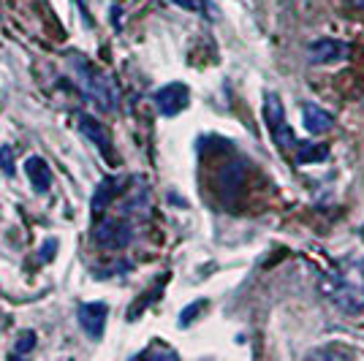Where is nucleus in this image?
I'll return each mask as SVG.
<instances>
[{"label":"nucleus","instance_id":"nucleus-1","mask_svg":"<svg viewBox=\"0 0 364 361\" xmlns=\"http://www.w3.org/2000/svg\"><path fill=\"white\" fill-rule=\"evenodd\" d=\"M71 68H74L77 84L84 93V98L90 103H96V109H101V112H115L120 106V90H117L115 79L103 74L98 65L87 63L82 55H71Z\"/></svg>","mask_w":364,"mask_h":361},{"label":"nucleus","instance_id":"nucleus-2","mask_svg":"<svg viewBox=\"0 0 364 361\" xmlns=\"http://www.w3.org/2000/svg\"><path fill=\"white\" fill-rule=\"evenodd\" d=\"M329 296L345 310H362L364 307V264H356L351 272H340L329 283Z\"/></svg>","mask_w":364,"mask_h":361},{"label":"nucleus","instance_id":"nucleus-3","mask_svg":"<svg viewBox=\"0 0 364 361\" xmlns=\"http://www.w3.org/2000/svg\"><path fill=\"white\" fill-rule=\"evenodd\" d=\"M264 120H267V128L272 141L280 147L283 152L296 150V136L291 131V125L286 122V112H283V103L277 95H267V103H264Z\"/></svg>","mask_w":364,"mask_h":361},{"label":"nucleus","instance_id":"nucleus-4","mask_svg":"<svg viewBox=\"0 0 364 361\" xmlns=\"http://www.w3.org/2000/svg\"><path fill=\"white\" fill-rule=\"evenodd\" d=\"M93 239L106 250H123L131 245L134 228L125 217H103L93 231Z\"/></svg>","mask_w":364,"mask_h":361},{"label":"nucleus","instance_id":"nucleus-5","mask_svg":"<svg viewBox=\"0 0 364 361\" xmlns=\"http://www.w3.org/2000/svg\"><path fill=\"white\" fill-rule=\"evenodd\" d=\"M351 55V44L340 38H318L307 46V57L313 65H329V63H340Z\"/></svg>","mask_w":364,"mask_h":361},{"label":"nucleus","instance_id":"nucleus-6","mask_svg":"<svg viewBox=\"0 0 364 361\" xmlns=\"http://www.w3.org/2000/svg\"><path fill=\"white\" fill-rule=\"evenodd\" d=\"M188 101H191V90L182 82H172L155 93V106L163 117H177L188 106Z\"/></svg>","mask_w":364,"mask_h":361},{"label":"nucleus","instance_id":"nucleus-7","mask_svg":"<svg viewBox=\"0 0 364 361\" xmlns=\"http://www.w3.org/2000/svg\"><path fill=\"white\" fill-rule=\"evenodd\" d=\"M79 131L96 144L98 152L103 155V160L117 163L115 147H112V136H109V131L103 128V122H98L96 117H90V114H79Z\"/></svg>","mask_w":364,"mask_h":361},{"label":"nucleus","instance_id":"nucleus-8","mask_svg":"<svg viewBox=\"0 0 364 361\" xmlns=\"http://www.w3.org/2000/svg\"><path fill=\"white\" fill-rule=\"evenodd\" d=\"M77 318L87 337L101 340L103 337V329H106V318H109V307L103 302H87L79 307Z\"/></svg>","mask_w":364,"mask_h":361},{"label":"nucleus","instance_id":"nucleus-9","mask_svg":"<svg viewBox=\"0 0 364 361\" xmlns=\"http://www.w3.org/2000/svg\"><path fill=\"white\" fill-rule=\"evenodd\" d=\"M302 122H305V128L313 136H324L334 128V114L326 112L324 106H318V103H310L307 101L305 106H302Z\"/></svg>","mask_w":364,"mask_h":361},{"label":"nucleus","instance_id":"nucleus-10","mask_svg":"<svg viewBox=\"0 0 364 361\" xmlns=\"http://www.w3.org/2000/svg\"><path fill=\"white\" fill-rule=\"evenodd\" d=\"M25 174L30 179V185L36 188V193H46L52 188V169L46 166V160L39 158V155H30L25 160Z\"/></svg>","mask_w":364,"mask_h":361},{"label":"nucleus","instance_id":"nucleus-11","mask_svg":"<svg viewBox=\"0 0 364 361\" xmlns=\"http://www.w3.org/2000/svg\"><path fill=\"white\" fill-rule=\"evenodd\" d=\"M120 190H123V179H117V177H103V179L98 182L96 193H93V201H90L93 212H103V209L112 207V201L120 196Z\"/></svg>","mask_w":364,"mask_h":361},{"label":"nucleus","instance_id":"nucleus-12","mask_svg":"<svg viewBox=\"0 0 364 361\" xmlns=\"http://www.w3.org/2000/svg\"><path fill=\"white\" fill-rule=\"evenodd\" d=\"M294 152H296V163H299V166L318 163V160H326V158H329V150H326L324 144H310V141H299Z\"/></svg>","mask_w":364,"mask_h":361},{"label":"nucleus","instance_id":"nucleus-13","mask_svg":"<svg viewBox=\"0 0 364 361\" xmlns=\"http://www.w3.org/2000/svg\"><path fill=\"white\" fill-rule=\"evenodd\" d=\"M33 348H36V331H22L17 342H14V353L17 356H27Z\"/></svg>","mask_w":364,"mask_h":361},{"label":"nucleus","instance_id":"nucleus-14","mask_svg":"<svg viewBox=\"0 0 364 361\" xmlns=\"http://www.w3.org/2000/svg\"><path fill=\"white\" fill-rule=\"evenodd\" d=\"M201 310H207V299H199V302H193L191 307H185V310L180 312V326H191Z\"/></svg>","mask_w":364,"mask_h":361},{"label":"nucleus","instance_id":"nucleus-15","mask_svg":"<svg viewBox=\"0 0 364 361\" xmlns=\"http://www.w3.org/2000/svg\"><path fill=\"white\" fill-rule=\"evenodd\" d=\"M0 166L3 171L8 174V177H14V150L6 144V147H0Z\"/></svg>","mask_w":364,"mask_h":361},{"label":"nucleus","instance_id":"nucleus-16","mask_svg":"<svg viewBox=\"0 0 364 361\" xmlns=\"http://www.w3.org/2000/svg\"><path fill=\"white\" fill-rule=\"evenodd\" d=\"M172 3L188 8V11H196V14H204L207 11V0H172Z\"/></svg>","mask_w":364,"mask_h":361},{"label":"nucleus","instance_id":"nucleus-17","mask_svg":"<svg viewBox=\"0 0 364 361\" xmlns=\"http://www.w3.org/2000/svg\"><path fill=\"white\" fill-rule=\"evenodd\" d=\"M55 250H58V242L52 239V242H46V245L41 247V261H49L52 255H55Z\"/></svg>","mask_w":364,"mask_h":361},{"label":"nucleus","instance_id":"nucleus-18","mask_svg":"<svg viewBox=\"0 0 364 361\" xmlns=\"http://www.w3.org/2000/svg\"><path fill=\"white\" fill-rule=\"evenodd\" d=\"M155 353H158V350H147V353H142V356H155ZM161 353H166V356H177V353H174V350H161Z\"/></svg>","mask_w":364,"mask_h":361},{"label":"nucleus","instance_id":"nucleus-19","mask_svg":"<svg viewBox=\"0 0 364 361\" xmlns=\"http://www.w3.org/2000/svg\"><path fill=\"white\" fill-rule=\"evenodd\" d=\"M351 3H353L356 8H364V0H351Z\"/></svg>","mask_w":364,"mask_h":361}]
</instances>
